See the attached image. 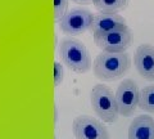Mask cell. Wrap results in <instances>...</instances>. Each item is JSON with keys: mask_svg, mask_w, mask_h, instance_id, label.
Listing matches in <instances>:
<instances>
[{"mask_svg": "<svg viewBox=\"0 0 154 139\" xmlns=\"http://www.w3.org/2000/svg\"><path fill=\"white\" fill-rule=\"evenodd\" d=\"M131 66V58L126 52H103L96 55L93 63L94 74L103 81H112L122 77Z\"/></svg>", "mask_w": 154, "mask_h": 139, "instance_id": "cell-1", "label": "cell"}, {"mask_svg": "<svg viewBox=\"0 0 154 139\" xmlns=\"http://www.w3.org/2000/svg\"><path fill=\"white\" fill-rule=\"evenodd\" d=\"M59 52L63 63L76 74H85L91 68V57L82 41L67 37L60 41Z\"/></svg>", "mask_w": 154, "mask_h": 139, "instance_id": "cell-2", "label": "cell"}, {"mask_svg": "<svg viewBox=\"0 0 154 139\" xmlns=\"http://www.w3.org/2000/svg\"><path fill=\"white\" fill-rule=\"evenodd\" d=\"M90 100L94 112L103 122L113 124L117 121L119 113L117 102H116V94H113L108 86L103 84L95 85L91 90Z\"/></svg>", "mask_w": 154, "mask_h": 139, "instance_id": "cell-3", "label": "cell"}, {"mask_svg": "<svg viewBox=\"0 0 154 139\" xmlns=\"http://www.w3.org/2000/svg\"><path fill=\"white\" fill-rule=\"evenodd\" d=\"M94 43L103 52H126L132 43V33L127 25L113 28L107 32L93 35Z\"/></svg>", "mask_w": 154, "mask_h": 139, "instance_id": "cell-4", "label": "cell"}, {"mask_svg": "<svg viewBox=\"0 0 154 139\" xmlns=\"http://www.w3.org/2000/svg\"><path fill=\"white\" fill-rule=\"evenodd\" d=\"M94 14L85 8H72L59 20V27L66 35H81L90 30Z\"/></svg>", "mask_w": 154, "mask_h": 139, "instance_id": "cell-5", "label": "cell"}, {"mask_svg": "<svg viewBox=\"0 0 154 139\" xmlns=\"http://www.w3.org/2000/svg\"><path fill=\"white\" fill-rule=\"evenodd\" d=\"M139 93L140 90L137 88V84L131 79H125L118 85L116 92V102H117L119 116H132L139 107Z\"/></svg>", "mask_w": 154, "mask_h": 139, "instance_id": "cell-6", "label": "cell"}, {"mask_svg": "<svg viewBox=\"0 0 154 139\" xmlns=\"http://www.w3.org/2000/svg\"><path fill=\"white\" fill-rule=\"evenodd\" d=\"M76 139H109V133L100 120L90 115H80L73 120Z\"/></svg>", "mask_w": 154, "mask_h": 139, "instance_id": "cell-7", "label": "cell"}, {"mask_svg": "<svg viewBox=\"0 0 154 139\" xmlns=\"http://www.w3.org/2000/svg\"><path fill=\"white\" fill-rule=\"evenodd\" d=\"M135 67L139 75L145 80L154 81V46L150 44H141L137 46L134 57Z\"/></svg>", "mask_w": 154, "mask_h": 139, "instance_id": "cell-8", "label": "cell"}, {"mask_svg": "<svg viewBox=\"0 0 154 139\" xmlns=\"http://www.w3.org/2000/svg\"><path fill=\"white\" fill-rule=\"evenodd\" d=\"M126 25V20L119 16L118 13H98L94 16L93 23L90 26V31L93 35L95 33L107 32L113 28L121 27Z\"/></svg>", "mask_w": 154, "mask_h": 139, "instance_id": "cell-9", "label": "cell"}, {"mask_svg": "<svg viewBox=\"0 0 154 139\" xmlns=\"http://www.w3.org/2000/svg\"><path fill=\"white\" fill-rule=\"evenodd\" d=\"M128 139H154V118L150 116L135 117L128 128Z\"/></svg>", "mask_w": 154, "mask_h": 139, "instance_id": "cell-10", "label": "cell"}, {"mask_svg": "<svg viewBox=\"0 0 154 139\" xmlns=\"http://www.w3.org/2000/svg\"><path fill=\"white\" fill-rule=\"evenodd\" d=\"M130 0H93L94 7L102 13H118L128 7Z\"/></svg>", "mask_w": 154, "mask_h": 139, "instance_id": "cell-11", "label": "cell"}, {"mask_svg": "<svg viewBox=\"0 0 154 139\" xmlns=\"http://www.w3.org/2000/svg\"><path fill=\"white\" fill-rule=\"evenodd\" d=\"M139 108L145 112H154V85L144 86L139 93Z\"/></svg>", "mask_w": 154, "mask_h": 139, "instance_id": "cell-12", "label": "cell"}, {"mask_svg": "<svg viewBox=\"0 0 154 139\" xmlns=\"http://www.w3.org/2000/svg\"><path fill=\"white\" fill-rule=\"evenodd\" d=\"M54 2V18L60 20L68 8V0H53Z\"/></svg>", "mask_w": 154, "mask_h": 139, "instance_id": "cell-13", "label": "cell"}, {"mask_svg": "<svg viewBox=\"0 0 154 139\" xmlns=\"http://www.w3.org/2000/svg\"><path fill=\"white\" fill-rule=\"evenodd\" d=\"M64 77V70L59 62H54V85L59 86Z\"/></svg>", "mask_w": 154, "mask_h": 139, "instance_id": "cell-14", "label": "cell"}, {"mask_svg": "<svg viewBox=\"0 0 154 139\" xmlns=\"http://www.w3.org/2000/svg\"><path fill=\"white\" fill-rule=\"evenodd\" d=\"M72 2L79 3V4H91L93 3V0H72Z\"/></svg>", "mask_w": 154, "mask_h": 139, "instance_id": "cell-15", "label": "cell"}]
</instances>
